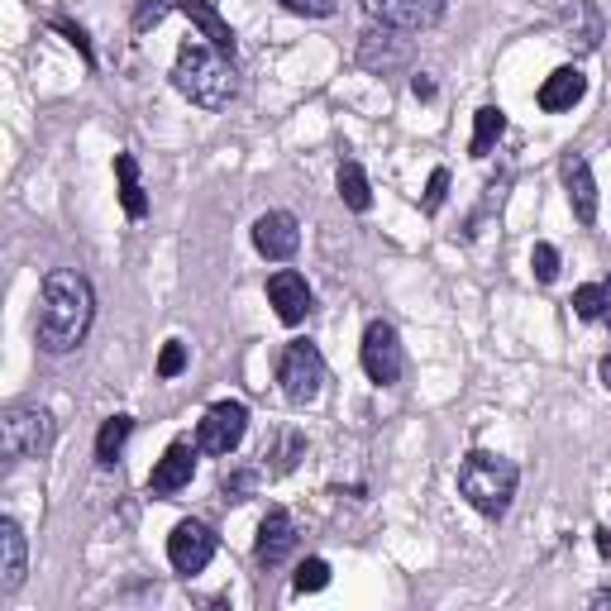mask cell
I'll return each instance as SVG.
<instances>
[{
	"label": "cell",
	"instance_id": "e0dca14e",
	"mask_svg": "<svg viewBox=\"0 0 611 611\" xmlns=\"http://www.w3.org/2000/svg\"><path fill=\"white\" fill-rule=\"evenodd\" d=\"M582 91H588V77L578 73V67H559V73L545 77V87H540V110H549V115H564V110H574L582 101Z\"/></svg>",
	"mask_w": 611,
	"mask_h": 611
},
{
	"label": "cell",
	"instance_id": "7402d4cb",
	"mask_svg": "<svg viewBox=\"0 0 611 611\" xmlns=\"http://www.w3.org/2000/svg\"><path fill=\"white\" fill-rule=\"evenodd\" d=\"M130 430H134V415H110L101 425V435H96V458H101V464H115L124 440H130Z\"/></svg>",
	"mask_w": 611,
	"mask_h": 611
},
{
	"label": "cell",
	"instance_id": "ba28073f",
	"mask_svg": "<svg viewBox=\"0 0 611 611\" xmlns=\"http://www.w3.org/2000/svg\"><path fill=\"white\" fill-rule=\"evenodd\" d=\"M358 358H364V373L378 387H392L401 378V340L397 330L387 321H373L364 330V349H358Z\"/></svg>",
	"mask_w": 611,
	"mask_h": 611
},
{
	"label": "cell",
	"instance_id": "ac0fdd59",
	"mask_svg": "<svg viewBox=\"0 0 611 611\" xmlns=\"http://www.w3.org/2000/svg\"><path fill=\"white\" fill-rule=\"evenodd\" d=\"M115 177H120V205H124V215L144 220L148 215V197H144V182H138L134 153H115Z\"/></svg>",
	"mask_w": 611,
	"mask_h": 611
},
{
	"label": "cell",
	"instance_id": "2e32d148",
	"mask_svg": "<svg viewBox=\"0 0 611 611\" xmlns=\"http://www.w3.org/2000/svg\"><path fill=\"white\" fill-rule=\"evenodd\" d=\"M564 187H568V205H574V215L582 225H592L597 220V182H592V168L582 153H568L564 158Z\"/></svg>",
	"mask_w": 611,
	"mask_h": 611
},
{
	"label": "cell",
	"instance_id": "4fadbf2b",
	"mask_svg": "<svg viewBox=\"0 0 611 611\" xmlns=\"http://www.w3.org/2000/svg\"><path fill=\"white\" fill-rule=\"evenodd\" d=\"M407 58H411V44L401 38V30L378 24V30H368L364 38H358V63H364L368 73H397Z\"/></svg>",
	"mask_w": 611,
	"mask_h": 611
},
{
	"label": "cell",
	"instance_id": "1f68e13d",
	"mask_svg": "<svg viewBox=\"0 0 611 611\" xmlns=\"http://www.w3.org/2000/svg\"><path fill=\"white\" fill-rule=\"evenodd\" d=\"M411 91L421 96V101H430V96H435V81H430L425 73H415V77H411Z\"/></svg>",
	"mask_w": 611,
	"mask_h": 611
},
{
	"label": "cell",
	"instance_id": "4dcf8cb0",
	"mask_svg": "<svg viewBox=\"0 0 611 611\" xmlns=\"http://www.w3.org/2000/svg\"><path fill=\"white\" fill-rule=\"evenodd\" d=\"M254 482H258V474H244V478H225V492H230V502H244V497L254 492Z\"/></svg>",
	"mask_w": 611,
	"mask_h": 611
},
{
	"label": "cell",
	"instance_id": "277c9868",
	"mask_svg": "<svg viewBox=\"0 0 611 611\" xmlns=\"http://www.w3.org/2000/svg\"><path fill=\"white\" fill-rule=\"evenodd\" d=\"M53 444V415L44 407H10L0 415V454L10 464L20 458H38Z\"/></svg>",
	"mask_w": 611,
	"mask_h": 611
},
{
	"label": "cell",
	"instance_id": "cb8c5ba5",
	"mask_svg": "<svg viewBox=\"0 0 611 611\" xmlns=\"http://www.w3.org/2000/svg\"><path fill=\"white\" fill-rule=\"evenodd\" d=\"M574 311L582 315V321H602V311H607L602 282H588V287H578V291H574Z\"/></svg>",
	"mask_w": 611,
	"mask_h": 611
},
{
	"label": "cell",
	"instance_id": "8d00e7d4",
	"mask_svg": "<svg viewBox=\"0 0 611 611\" xmlns=\"http://www.w3.org/2000/svg\"><path fill=\"white\" fill-rule=\"evenodd\" d=\"M602 297H607V311H602V321L611 325V277H607V282H602Z\"/></svg>",
	"mask_w": 611,
	"mask_h": 611
},
{
	"label": "cell",
	"instance_id": "d4e9b609",
	"mask_svg": "<svg viewBox=\"0 0 611 611\" xmlns=\"http://www.w3.org/2000/svg\"><path fill=\"white\" fill-rule=\"evenodd\" d=\"M177 10V0H144V5H138V15H134V30L138 34H148L153 24H163Z\"/></svg>",
	"mask_w": 611,
	"mask_h": 611
},
{
	"label": "cell",
	"instance_id": "83f0119b",
	"mask_svg": "<svg viewBox=\"0 0 611 611\" xmlns=\"http://www.w3.org/2000/svg\"><path fill=\"white\" fill-rule=\"evenodd\" d=\"M531 268H535L540 282H554V277H559V248H554V244H535Z\"/></svg>",
	"mask_w": 611,
	"mask_h": 611
},
{
	"label": "cell",
	"instance_id": "d6986e66",
	"mask_svg": "<svg viewBox=\"0 0 611 611\" xmlns=\"http://www.w3.org/2000/svg\"><path fill=\"white\" fill-rule=\"evenodd\" d=\"M177 10H182L187 20H197L201 24V34H205V44H215V48H225V53H234V34H230V24L215 15L205 0H177Z\"/></svg>",
	"mask_w": 611,
	"mask_h": 611
},
{
	"label": "cell",
	"instance_id": "8992f818",
	"mask_svg": "<svg viewBox=\"0 0 611 611\" xmlns=\"http://www.w3.org/2000/svg\"><path fill=\"white\" fill-rule=\"evenodd\" d=\"M244 430H248V407H244V401H215V407L201 415V425H197V449L225 458V454L240 449Z\"/></svg>",
	"mask_w": 611,
	"mask_h": 611
},
{
	"label": "cell",
	"instance_id": "4316f807",
	"mask_svg": "<svg viewBox=\"0 0 611 611\" xmlns=\"http://www.w3.org/2000/svg\"><path fill=\"white\" fill-rule=\"evenodd\" d=\"M187 368V344L182 340H168L158 354V378H177V373Z\"/></svg>",
	"mask_w": 611,
	"mask_h": 611
},
{
	"label": "cell",
	"instance_id": "f1b7e54d",
	"mask_svg": "<svg viewBox=\"0 0 611 611\" xmlns=\"http://www.w3.org/2000/svg\"><path fill=\"white\" fill-rule=\"evenodd\" d=\"M291 15H311V20H330L335 15V0H282Z\"/></svg>",
	"mask_w": 611,
	"mask_h": 611
},
{
	"label": "cell",
	"instance_id": "9c48e42d",
	"mask_svg": "<svg viewBox=\"0 0 611 611\" xmlns=\"http://www.w3.org/2000/svg\"><path fill=\"white\" fill-rule=\"evenodd\" d=\"M215 559V531L211 525H201V521H182V525H173V535H168V564L177 568V574H201L205 564Z\"/></svg>",
	"mask_w": 611,
	"mask_h": 611
},
{
	"label": "cell",
	"instance_id": "836d02e7",
	"mask_svg": "<svg viewBox=\"0 0 611 611\" xmlns=\"http://www.w3.org/2000/svg\"><path fill=\"white\" fill-rule=\"evenodd\" d=\"M597 378H602V387H607V392H611V354L602 358V364H597Z\"/></svg>",
	"mask_w": 611,
	"mask_h": 611
},
{
	"label": "cell",
	"instance_id": "d6a6232c",
	"mask_svg": "<svg viewBox=\"0 0 611 611\" xmlns=\"http://www.w3.org/2000/svg\"><path fill=\"white\" fill-rule=\"evenodd\" d=\"M58 30H63V34H67V38H73V44H77V48H81V53H87V58H91V48H87V34H81V30H77V24H58Z\"/></svg>",
	"mask_w": 611,
	"mask_h": 611
},
{
	"label": "cell",
	"instance_id": "7a4b0ae2",
	"mask_svg": "<svg viewBox=\"0 0 611 611\" xmlns=\"http://www.w3.org/2000/svg\"><path fill=\"white\" fill-rule=\"evenodd\" d=\"M173 87L201 110H225L234 101V91H240V81H234V53L191 38L173 63Z\"/></svg>",
	"mask_w": 611,
	"mask_h": 611
},
{
	"label": "cell",
	"instance_id": "d590c367",
	"mask_svg": "<svg viewBox=\"0 0 611 611\" xmlns=\"http://www.w3.org/2000/svg\"><path fill=\"white\" fill-rule=\"evenodd\" d=\"M588 602H592V607H611V588H602V592H592Z\"/></svg>",
	"mask_w": 611,
	"mask_h": 611
},
{
	"label": "cell",
	"instance_id": "ffe728a7",
	"mask_svg": "<svg viewBox=\"0 0 611 611\" xmlns=\"http://www.w3.org/2000/svg\"><path fill=\"white\" fill-rule=\"evenodd\" d=\"M564 30H568V44L574 48H597L602 44V15H597L592 5H578L574 10H564Z\"/></svg>",
	"mask_w": 611,
	"mask_h": 611
},
{
	"label": "cell",
	"instance_id": "7c38bea8",
	"mask_svg": "<svg viewBox=\"0 0 611 611\" xmlns=\"http://www.w3.org/2000/svg\"><path fill=\"white\" fill-rule=\"evenodd\" d=\"M191 474H197V449H191L187 440H173L168 444V454L153 464V474H148V492L153 497H173V492H182Z\"/></svg>",
	"mask_w": 611,
	"mask_h": 611
},
{
	"label": "cell",
	"instance_id": "44dd1931",
	"mask_svg": "<svg viewBox=\"0 0 611 611\" xmlns=\"http://www.w3.org/2000/svg\"><path fill=\"white\" fill-rule=\"evenodd\" d=\"M340 201L349 205V211H358V215H364L368 205H373V187H368V173L358 168L354 158H344V163H340Z\"/></svg>",
	"mask_w": 611,
	"mask_h": 611
},
{
	"label": "cell",
	"instance_id": "5b68a950",
	"mask_svg": "<svg viewBox=\"0 0 611 611\" xmlns=\"http://www.w3.org/2000/svg\"><path fill=\"white\" fill-rule=\"evenodd\" d=\"M277 382H282L291 407H311V401L325 392V358H321V349L306 344V340L287 344L282 364H277Z\"/></svg>",
	"mask_w": 611,
	"mask_h": 611
},
{
	"label": "cell",
	"instance_id": "52a82bcc",
	"mask_svg": "<svg viewBox=\"0 0 611 611\" xmlns=\"http://www.w3.org/2000/svg\"><path fill=\"white\" fill-rule=\"evenodd\" d=\"M364 10L373 15V24H387V30L401 34L435 30L444 20V0H364Z\"/></svg>",
	"mask_w": 611,
	"mask_h": 611
},
{
	"label": "cell",
	"instance_id": "9a60e30c",
	"mask_svg": "<svg viewBox=\"0 0 611 611\" xmlns=\"http://www.w3.org/2000/svg\"><path fill=\"white\" fill-rule=\"evenodd\" d=\"M24 574H30V545H24V531L20 521H0V592H15Z\"/></svg>",
	"mask_w": 611,
	"mask_h": 611
},
{
	"label": "cell",
	"instance_id": "f546056e",
	"mask_svg": "<svg viewBox=\"0 0 611 611\" xmlns=\"http://www.w3.org/2000/svg\"><path fill=\"white\" fill-rule=\"evenodd\" d=\"M444 191H449V173L435 168V173H430V187H425V211H440V205H444Z\"/></svg>",
	"mask_w": 611,
	"mask_h": 611
},
{
	"label": "cell",
	"instance_id": "484cf974",
	"mask_svg": "<svg viewBox=\"0 0 611 611\" xmlns=\"http://www.w3.org/2000/svg\"><path fill=\"white\" fill-rule=\"evenodd\" d=\"M325 582H330V564L325 559H306L297 568V592H321Z\"/></svg>",
	"mask_w": 611,
	"mask_h": 611
},
{
	"label": "cell",
	"instance_id": "3957f363",
	"mask_svg": "<svg viewBox=\"0 0 611 611\" xmlns=\"http://www.w3.org/2000/svg\"><path fill=\"white\" fill-rule=\"evenodd\" d=\"M516 482H521V468L502 454H488V449H474L458 464V492L464 502L482 511L488 521H502L511 511V497H516Z\"/></svg>",
	"mask_w": 611,
	"mask_h": 611
},
{
	"label": "cell",
	"instance_id": "5bb4252c",
	"mask_svg": "<svg viewBox=\"0 0 611 611\" xmlns=\"http://www.w3.org/2000/svg\"><path fill=\"white\" fill-rule=\"evenodd\" d=\"M268 301L277 311V321L282 325H301L306 315H311V287H306L301 273H273L268 277Z\"/></svg>",
	"mask_w": 611,
	"mask_h": 611
},
{
	"label": "cell",
	"instance_id": "6da1fadb",
	"mask_svg": "<svg viewBox=\"0 0 611 611\" xmlns=\"http://www.w3.org/2000/svg\"><path fill=\"white\" fill-rule=\"evenodd\" d=\"M96 321V291L81 273L53 268L38 291V344L48 354H73Z\"/></svg>",
	"mask_w": 611,
	"mask_h": 611
},
{
	"label": "cell",
	"instance_id": "e575fe53",
	"mask_svg": "<svg viewBox=\"0 0 611 611\" xmlns=\"http://www.w3.org/2000/svg\"><path fill=\"white\" fill-rule=\"evenodd\" d=\"M597 549H602L607 559H611V531H607V525H602V531H597Z\"/></svg>",
	"mask_w": 611,
	"mask_h": 611
},
{
	"label": "cell",
	"instance_id": "603a6c76",
	"mask_svg": "<svg viewBox=\"0 0 611 611\" xmlns=\"http://www.w3.org/2000/svg\"><path fill=\"white\" fill-rule=\"evenodd\" d=\"M502 130H507V115H502V110H497V105H482L478 120H474V158H488L492 144L502 138Z\"/></svg>",
	"mask_w": 611,
	"mask_h": 611
},
{
	"label": "cell",
	"instance_id": "8fae6325",
	"mask_svg": "<svg viewBox=\"0 0 611 611\" xmlns=\"http://www.w3.org/2000/svg\"><path fill=\"white\" fill-rule=\"evenodd\" d=\"M291 549H297V521H291V511L273 507L268 516H263L258 525V545H254V559L263 568H277L291 559Z\"/></svg>",
	"mask_w": 611,
	"mask_h": 611
},
{
	"label": "cell",
	"instance_id": "30bf717a",
	"mask_svg": "<svg viewBox=\"0 0 611 611\" xmlns=\"http://www.w3.org/2000/svg\"><path fill=\"white\" fill-rule=\"evenodd\" d=\"M254 248L263 258H273V263H282L291 258L301 248V225H297V215L291 211H268V215H258L254 220Z\"/></svg>",
	"mask_w": 611,
	"mask_h": 611
}]
</instances>
